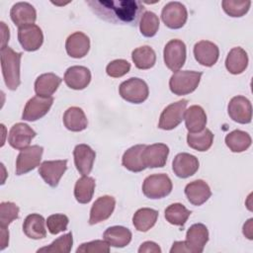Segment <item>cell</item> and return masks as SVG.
I'll use <instances>...</instances> for the list:
<instances>
[{
  "label": "cell",
  "mask_w": 253,
  "mask_h": 253,
  "mask_svg": "<svg viewBox=\"0 0 253 253\" xmlns=\"http://www.w3.org/2000/svg\"><path fill=\"white\" fill-rule=\"evenodd\" d=\"M87 4L101 19L121 25L136 26L144 11L142 3L134 0H92Z\"/></svg>",
  "instance_id": "1"
},
{
  "label": "cell",
  "mask_w": 253,
  "mask_h": 253,
  "mask_svg": "<svg viewBox=\"0 0 253 253\" xmlns=\"http://www.w3.org/2000/svg\"><path fill=\"white\" fill-rule=\"evenodd\" d=\"M1 68L8 89L16 90L20 83V64L22 53L16 52L9 46L1 48Z\"/></svg>",
  "instance_id": "2"
},
{
  "label": "cell",
  "mask_w": 253,
  "mask_h": 253,
  "mask_svg": "<svg viewBox=\"0 0 253 253\" xmlns=\"http://www.w3.org/2000/svg\"><path fill=\"white\" fill-rule=\"evenodd\" d=\"M202 75V72L192 70L176 71L170 77L169 88L175 95H188L197 89Z\"/></svg>",
  "instance_id": "3"
},
{
  "label": "cell",
  "mask_w": 253,
  "mask_h": 253,
  "mask_svg": "<svg viewBox=\"0 0 253 253\" xmlns=\"http://www.w3.org/2000/svg\"><path fill=\"white\" fill-rule=\"evenodd\" d=\"M172 181L168 175L160 173L146 177L142 184V193L149 199H161L172 191Z\"/></svg>",
  "instance_id": "4"
},
{
  "label": "cell",
  "mask_w": 253,
  "mask_h": 253,
  "mask_svg": "<svg viewBox=\"0 0 253 253\" xmlns=\"http://www.w3.org/2000/svg\"><path fill=\"white\" fill-rule=\"evenodd\" d=\"M120 95L129 103L140 104L148 98L149 90L145 81L137 77H131L121 83Z\"/></svg>",
  "instance_id": "5"
},
{
  "label": "cell",
  "mask_w": 253,
  "mask_h": 253,
  "mask_svg": "<svg viewBox=\"0 0 253 253\" xmlns=\"http://www.w3.org/2000/svg\"><path fill=\"white\" fill-rule=\"evenodd\" d=\"M187 105L188 101L186 99L168 105L160 115L158 127L164 130H171L179 126L184 120Z\"/></svg>",
  "instance_id": "6"
},
{
  "label": "cell",
  "mask_w": 253,
  "mask_h": 253,
  "mask_svg": "<svg viewBox=\"0 0 253 253\" xmlns=\"http://www.w3.org/2000/svg\"><path fill=\"white\" fill-rule=\"evenodd\" d=\"M186 44L181 40H171L164 46L163 57L165 65L171 71H179L186 61Z\"/></svg>",
  "instance_id": "7"
},
{
  "label": "cell",
  "mask_w": 253,
  "mask_h": 253,
  "mask_svg": "<svg viewBox=\"0 0 253 253\" xmlns=\"http://www.w3.org/2000/svg\"><path fill=\"white\" fill-rule=\"evenodd\" d=\"M42 152L43 147L40 145H32L22 149L16 159V174H26L39 166Z\"/></svg>",
  "instance_id": "8"
},
{
  "label": "cell",
  "mask_w": 253,
  "mask_h": 253,
  "mask_svg": "<svg viewBox=\"0 0 253 253\" xmlns=\"http://www.w3.org/2000/svg\"><path fill=\"white\" fill-rule=\"evenodd\" d=\"M161 19L169 29L182 28L188 19V12L184 4L178 1L167 3L161 12Z\"/></svg>",
  "instance_id": "9"
},
{
  "label": "cell",
  "mask_w": 253,
  "mask_h": 253,
  "mask_svg": "<svg viewBox=\"0 0 253 253\" xmlns=\"http://www.w3.org/2000/svg\"><path fill=\"white\" fill-rule=\"evenodd\" d=\"M53 103L52 97L35 96L31 98L24 108L22 119L28 122H35L47 114Z\"/></svg>",
  "instance_id": "10"
},
{
  "label": "cell",
  "mask_w": 253,
  "mask_h": 253,
  "mask_svg": "<svg viewBox=\"0 0 253 253\" xmlns=\"http://www.w3.org/2000/svg\"><path fill=\"white\" fill-rule=\"evenodd\" d=\"M18 40L25 50H38L43 42L42 31L35 24L23 26L18 29Z\"/></svg>",
  "instance_id": "11"
},
{
  "label": "cell",
  "mask_w": 253,
  "mask_h": 253,
  "mask_svg": "<svg viewBox=\"0 0 253 253\" xmlns=\"http://www.w3.org/2000/svg\"><path fill=\"white\" fill-rule=\"evenodd\" d=\"M67 169V160H46L39 168V174L50 187H56Z\"/></svg>",
  "instance_id": "12"
},
{
  "label": "cell",
  "mask_w": 253,
  "mask_h": 253,
  "mask_svg": "<svg viewBox=\"0 0 253 253\" xmlns=\"http://www.w3.org/2000/svg\"><path fill=\"white\" fill-rule=\"evenodd\" d=\"M230 119L239 124H249L252 120V106L244 96L233 97L227 106Z\"/></svg>",
  "instance_id": "13"
},
{
  "label": "cell",
  "mask_w": 253,
  "mask_h": 253,
  "mask_svg": "<svg viewBox=\"0 0 253 253\" xmlns=\"http://www.w3.org/2000/svg\"><path fill=\"white\" fill-rule=\"evenodd\" d=\"M169 147L164 143L146 145L142 151L141 159L146 168L163 167L166 164Z\"/></svg>",
  "instance_id": "14"
},
{
  "label": "cell",
  "mask_w": 253,
  "mask_h": 253,
  "mask_svg": "<svg viewBox=\"0 0 253 253\" xmlns=\"http://www.w3.org/2000/svg\"><path fill=\"white\" fill-rule=\"evenodd\" d=\"M36 134V131L27 124L17 123L9 130L8 142L13 148L22 150L30 145Z\"/></svg>",
  "instance_id": "15"
},
{
  "label": "cell",
  "mask_w": 253,
  "mask_h": 253,
  "mask_svg": "<svg viewBox=\"0 0 253 253\" xmlns=\"http://www.w3.org/2000/svg\"><path fill=\"white\" fill-rule=\"evenodd\" d=\"M209 241V230L203 223H195L189 227L186 234V245L190 253H202Z\"/></svg>",
  "instance_id": "16"
},
{
  "label": "cell",
  "mask_w": 253,
  "mask_h": 253,
  "mask_svg": "<svg viewBox=\"0 0 253 253\" xmlns=\"http://www.w3.org/2000/svg\"><path fill=\"white\" fill-rule=\"evenodd\" d=\"M199 160L195 155L187 152L177 154L172 162V170L179 178H188L193 176L199 169Z\"/></svg>",
  "instance_id": "17"
},
{
  "label": "cell",
  "mask_w": 253,
  "mask_h": 253,
  "mask_svg": "<svg viewBox=\"0 0 253 253\" xmlns=\"http://www.w3.org/2000/svg\"><path fill=\"white\" fill-rule=\"evenodd\" d=\"M116 206V200L112 196H102L98 198L91 207L89 223L96 224L108 219Z\"/></svg>",
  "instance_id": "18"
},
{
  "label": "cell",
  "mask_w": 253,
  "mask_h": 253,
  "mask_svg": "<svg viewBox=\"0 0 253 253\" xmlns=\"http://www.w3.org/2000/svg\"><path fill=\"white\" fill-rule=\"evenodd\" d=\"M73 157L77 171L82 176L90 174L96 158L95 151L87 144H77L73 150Z\"/></svg>",
  "instance_id": "19"
},
{
  "label": "cell",
  "mask_w": 253,
  "mask_h": 253,
  "mask_svg": "<svg viewBox=\"0 0 253 253\" xmlns=\"http://www.w3.org/2000/svg\"><path fill=\"white\" fill-rule=\"evenodd\" d=\"M194 56L200 64L211 67L216 63L219 49L215 43L210 41H201L194 46Z\"/></svg>",
  "instance_id": "20"
},
{
  "label": "cell",
  "mask_w": 253,
  "mask_h": 253,
  "mask_svg": "<svg viewBox=\"0 0 253 253\" xmlns=\"http://www.w3.org/2000/svg\"><path fill=\"white\" fill-rule=\"evenodd\" d=\"M63 80L69 88L82 90L89 85L91 81V72L85 66L74 65L67 68L64 73Z\"/></svg>",
  "instance_id": "21"
},
{
  "label": "cell",
  "mask_w": 253,
  "mask_h": 253,
  "mask_svg": "<svg viewBox=\"0 0 253 253\" xmlns=\"http://www.w3.org/2000/svg\"><path fill=\"white\" fill-rule=\"evenodd\" d=\"M65 49L69 56L82 58L90 49V40L84 33L75 32L66 39Z\"/></svg>",
  "instance_id": "22"
},
{
  "label": "cell",
  "mask_w": 253,
  "mask_h": 253,
  "mask_svg": "<svg viewBox=\"0 0 253 253\" xmlns=\"http://www.w3.org/2000/svg\"><path fill=\"white\" fill-rule=\"evenodd\" d=\"M10 17L13 23L18 28H21L23 26L34 24L37 19V12L34 6L30 3L18 2L12 6Z\"/></svg>",
  "instance_id": "23"
},
{
  "label": "cell",
  "mask_w": 253,
  "mask_h": 253,
  "mask_svg": "<svg viewBox=\"0 0 253 253\" xmlns=\"http://www.w3.org/2000/svg\"><path fill=\"white\" fill-rule=\"evenodd\" d=\"M185 195L194 206H201L211 196L210 186L204 180H195L185 187Z\"/></svg>",
  "instance_id": "24"
},
{
  "label": "cell",
  "mask_w": 253,
  "mask_h": 253,
  "mask_svg": "<svg viewBox=\"0 0 253 253\" xmlns=\"http://www.w3.org/2000/svg\"><path fill=\"white\" fill-rule=\"evenodd\" d=\"M184 120L189 132H200L207 125L206 112L198 105H193L185 111Z\"/></svg>",
  "instance_id": "25"
},
{
  "label": "cell",
  "mask_w": 253,
  "mask_h": 253,
  "mask_svg": "<svg viewBox=\"0 0 253 253\" xmlns=\"http://www.w3.org/2000/svg\"><path fill=\"white\" fill-rule=\"evenodd\" d=\"M61 81L62 79L54 73H43L35 81V92L38 96L51 97L59 87Z\"/></svg>",
  "instance_id": "26"
},
{
  "label": "cell",
  "mask_w": 253,
  "mask_h": 253,
  "mask_svg": "<svg viewBox=\"0 0 253 253\" xmlns=\"http://www.w3.org/2000/svg\"><path fill=\"white\" fill-rule=\"evenodd\" d=\"M131 232L128 228L121 225H115L108 227L104 234V240L113 247L123 248L126 246L131 240Z\"/></svg>",
  "instance_id": "27"
},
{
  "label": "cell",
  "mask_w": 253,
  "mask_h": 253,
  "mask_svg": "<svg viewBox=\"0 0 253 253\" xmlns=\"http://www.w3.org/2000/svg\"><path fill=\"white\" fill-rule=\"evenodd\" d=\"M43 216L39 213L29 214L23 223L24 233L32 239H42L46 236V230L44 227Z\"/></svg>",
  "instance_id": "28"
},
{
  "label": "cell",
  "mask_w": 253,
  "mask_h": 253,
  "mask_svg": "<svg viewBox=\"0 0 253 253\" xmlns=\"http://www.w3.org/2000/svg\"><path fill=\"white\" fill-rule=\"evenodd\" d=\"M247 52L239 46L231 48L225 59V67L227 71L231 74H240L247 68Z\"/></svg>",
  "instance_id": "29"
},
{
  "label": "cell",
  "mask_w": 253,
  "mask_h": 253,
  "mask_svg": "<svg viewBox=\"0 0 253 253\" xmlns=\"http://www.w3.org/2000/svg\"><path fill=\"white\" fill-rule=\"evenodd\" d=\"M63 124L71 131H82L87 127L88 120L81 108L70 107L63 115Z\"/></svg>",
  "instance_id": "30"
},
{
  "label": "cell",
  "mask_w": 253,
  "mask_h": 253,
  "mask_svg": "<svg viewBox=\"0 0 253 253\" xmlns=\"http://www.w3.org/2000/svg\"><path fill=\"white\" fill-rule=\"evenodd\" d=\"M145 144H136L134 146H131L128 148L123 155L122 158V163L125 168L131 172H141L143 171L146 167L144 166L142 159H141V154L143 149L145 148Z\"/></svg>",
  "instance_id": "31"
},
{
  "label": "cell",
  "mask_w": 253,
  "mask_h": 253,
  "mask_svg": "<svg viewBox=\"0 0 253 253\" xmlns=\"http://www.w3.org/2000/svg\"><path fill=\"white\" fill-rule=\"evenodd\" d=\"M158 211L149 208H142L135 211L132 216V223L136 230L141 232L148 231L156 223Z\"/></svg>",
  "instance_id": "32"
},
{
  "label": "cell",
  "mask_w": 253,
  "mask_h": 253,
  "mask_svg": "<svg viewBox=\"0 0 253 253\" xmlns=\"http://www.w3.org/2000/svg\"><path fill=\"white\" fill-rule=\"evenodd\" d=\"M131 59L138 69H149L154 66L156 61V54L149 45H142L132 50Z\"/></svg>",
  "instance_id": "33"
},
{
  "label": "cell",
  "mask_w": 253,
  "mask_h": 253,
  "mask_svg": "<svg viewBox=\"0 0 253 253\" xmlns=\"http://www.w3.org/2000/svg\"><path fill=\"white\" fill-rule=\"evenodd\" d=\"M95 186V180L88 175L78 179L74 187V197L76 201L80 204H88L93 198Z\"/></svg>",
  "instance_id": "34"
},
{
  "label": "cell",
  "mask_w": 253,
  "mask_h": 253,
  "mask_svg": "<svg viewBox=\"0 0 253 253\" xmlns=\"http://www.w3.org/2000/svg\"><path fill=\"white\" fill-rule=\"evenodd\" d=\"M251 136L243 130L235 129L226 134L225 144L232 152H243L251 145Z\"/></svg>",
  "instance_id": "35"
},
{
  "label": "cell",
  "mask_w": 253,
  "mask_h": 253,
  "mask_svg": "<svg viewBox=\"0 0 253 253\" xmlns=\"http://www.w3.org/2000/svg\"><path fill=\"white\" fill-rule=\"evenodd\" d=\"M213 141V133L209 128H204L200 132H189L187 135L188 145L198 151H207Z\"/></svg>",
  "instance_id": "36"
},
{
  "label": "cell",
  "mask_w": 253,
  "mask_h": 253,
  "mask_svg": "<svg viewBox=\"0 0 253 253\" xmlns=\"http://www.w3.org/2000/svg\"><path fill=\"white\" fill-rule=\"evenodd\" d=\"M190 215L191 211L180 203L172 204L165 210V218L173 225H184Z\"/></svg>",
  "instance_id": "37"
},
{
  "label": "cell",
  "mask_w": 253,
  "mask_h": 253,
  "mask_svg": "<svg viewBox=\"0 0 253 253\" xmlns=\"http://www.w3.org/2000/svg\"><path fill=\"white\" fill-rule=\"evenodd\" d=\"M73 244V237L72 233L68 232L66 234H63L62 236H59L57 239H55L52 243H50L48 246L40 248L37 252L38 253H68L71 251Z\"/></svg>",
  "instance_id": "38"
},
{
  "label": "cell",
  "mask_w": 253,
  "mask_h": 253,
  "mask_svg": "<svg viewBox=\"0 0 253 253\" xmlns=\"http://www.w3.org/2000/svg\"><path fill=\"white\" fill-rule=\"evenodd\" d=\"M159 29V19L157 15L151 11H145L139 22V30L143 37L151 38L156 35Z\"/></svg>",
  "instance_id": "39"
},
{
  "label": "cell",
  "mask_w": 253,
  "mask_h": 253,
  "mask_svg": "<svg viewBox=\"0 0 253 253\" xmlns=\"http://www.w3.org/2000/svg\"><path fill=\"white\" fill-rule=\"evenodd\" d=\"M223 11L230 17H242L250 8L251 1H236V0H223L221 2Z\"/></svg>",
  "instance_id": "40"
},
{
  "label": "cell",
  "mask_w": 253,
  "mask_h": 253,
  "mask_svg": "<svg viewBox=\"0 0 253 253\" xmlns=\"http://www.w3.org/2000/svg\"><path fill=\"white\" fill-rule=\"evenodd\" d=\"M19 217V207L11 202L0 204V226L7 228L8 225Z\"/></svg>",
  "instance_id": "41"
},
{
  "label": "cell",
  "mask_w": 253,
  "mask_h": 253,
  "mask_svg": "<svg viewBox=\"0 0 253 253\" xmlns=\"http://www.w3.org/2000/svg\"><path fill=\"white\" fill-rule=\"evenodd\" d=\"M69 219L63 213H54L47 217L46 226L51 234H57L67 229Z\"/></svg>",
  "instance_id": "42"
},
{
  "label": "cell",
  "mask_w": 253,
  "mask_h": 253,
  "mask_svg": "<svg viewBox=\"0 0 253 253\" xmlns=\"http://www.w3.org/2000/svg\"><path fill=\"white\" fill-rule=\"evenodd\" d=\"M130 69V63L125 59H115L111 61L107 67L106 72L113 78H119L126 75Z\"/></svg>",
  "instance_id": "43"
},
{
  "label": "cell",
  "mask_w": 253,
  "mask_h": 253,
  "mask_svg": "<svg viewBox=\"0 0 253 253\" xmlns=\"http://www.w3.org/2000/svg\"><path fill=\"white\" fill-rule=\"evenodd\" d=\"M77 253H108L110 252V245L105 240H93L82 243L77 249Z\"/></svg>",
  "instance_id": "44"
},
{
  "label": "cell",
  "mask_w": 253,
  "mask_h": 253,
  "mask_svg": "<svg viewBox=\"0 0 253 253\" xmlns=\"http://www.w3.org/2000/svg\"><path fill=\"white\" fill-rule=\"evenodd\" d=\"M138 253H161V248L153 241H145L138 248Z\"/></svg>",
  "instance_id": "45"
},
{
  "label": "cell",
  "mask_w": 253,
  "mask_h": 253,
  "mask_svg": "<svg viewBox=\"0 0 253 253\" xmlns=\"http://www.w3.org/2000/svg\"><path fill=\"white\" fill-rule=\"evenodd\" d=\"M171 253H190L185 241H175L170 249Z\"/></svg>",
  "instance_id": "46"
},
{
  "label": "cell",
  "mask_w": 253,
  "mask_h": 253,
  "mask_svg": "<svg viewBox=\"0 0 253 253\" xmlns=\"http://www.w3.org/2000/svg\"><path fill=\"white\" fill-rule=\"evenodd\" d=\"M1 29H2V44L1 48L7 46L6 43L9 42V28L5 25L4 22H1Z\"/></svg>",
  "instance_id": "47"
},
{
  "label": "cell",
  "mask_w": 253,
  "mask_h": 253,
  "mask_svg": "<svg viewBox=\"0 0 253 253\" xmlns=\"http://www.w3.org/2000/svg\"><path fill=\"white\" fill-rule=\"evenodd\" d=\"M252 222H253V218H249L246 223H244L243 225V234L250 240L253 239V235H252Z\"/></svg>",
  "instance_id": "48"
},
{
  "label": "cell",
  "mask_w": 253,
  "mask_h": 253,
  "mask_svg": "<svg viewBox=\"0 0 253 253\" xmlns=\"http://www.w3.org/2000/svg\"><path fill=\"white\" fill-rule=\"evenodd\" d=\"M9 243V231L7 230V228L1 227V246L0 249L3 250L8 246Z\"/></svg>",
  "instance_id": "49"
}]
</instances>
